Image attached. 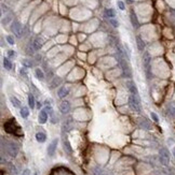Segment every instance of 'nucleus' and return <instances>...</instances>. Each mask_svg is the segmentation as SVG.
<instances>
[{
	"label": "nucleus",
	"mask_w": 175,
	"mask_h": 175,
	"mask_svg": "<svg viewBox=\"0 0 175 175\" xmlns=\"http://www.w3.org/2000/svg\"><path fill=\"white\" fill-rule=\"evenodd\" d=\"M129 105L132 109V111L139 113L141 109H142V106H141V98L139 97H135L133 95H130L129 96Z\"/></svg>",
	"instance_id": "4"
},
{
	"label": "nucleus",
	"mask_w": 175,
	"mask_h": 175,
	"mask_svg": "<svg viewBox=\"0 0 175 175\" xmlns=\"http://www.w3.org/2000/svg\"><path fill=\"white\" fill-rule=\"evenodd\" d=\"M172 154H173V156L175 157V147L173 149H172Z\"/></svg>",
	"instance_id": "36"
},
{
	"label": "nucleus",
	"mask_w": 175,
	"mask_h": 175,
	"mask_svg": "<svg viewBox=\"0 0 175 175\" xmlns=\"http://www.w3.org/2000/svg\"><path fill=\"white\" fill-rule=\"evenodd\" d=\"M57 143H58L57 139H55V140L52 141V142L49 144V146H48V155H49V156H51V157L53 156L54 153H55V150H56Z\"/></svg>",
	"instance_id": "11"
},
{
	"label": "nucleus",
	"mask_w": 175,
	"mask_h": 175,
	"mask_svg": "<svg viewBox=\"0 0 175 175\" xmlns=\"http://www.w3.org/2000/svg\"><path fill=\"white\" fill-rule=\"evenodd\" d=\"M63 147H64V150H65L67 154L72 153V146H70V143H69L68 140H66V139H64L63 140Z\"/></svg>",
	"instance_id": "17"
},
{
	"label": "nucleus",
	"mask_w": 175,
	"mask_h": 175,
	"mask_svg": "<svg viewBox=\"0 0 175 175\" xmlns=\"http://www.w3.org/2000/svg\"><path fill=\"white\" fill-rule=\"evenodd\" d=\"M159 160H160V163L163 164V166H169V163H170V153H169V150L166 147H162L159 150Z\"/></svg>",
	"instance_id": "5"
},
{
	"label": "nucleus",
	"mask_w": 175,
	"mask_h": 175,
	"mask_svg": "<svg viewBox=\"0 0 175 175\" xmlns=\"http://www.w3.org/2000/svg\"><path fill=\"white\" fill-rule=\"evenodd\" d=\"M136 44H137V48H139V51L143 52L144 48H145V42H144V40L142 39L139 35L136 37Z\"/></svg>",
	"instance_id": "16"
},
{
	"label": "nucleus",
	"mask_w": 175,
	"mask_h": 175,
	"mask_svg": "<svg viewBox=\"0 0 175 175\" xmlns=\"http://www.w3.org/2000/svg\"><path fill=\"white\" fill-rule=\"evenodd\" d=\"M23 63L25 65V67H32V63L28 61V60H24V61H23Z\"/></svg>",
	"instance_id": "35"
},
{
	"label": "nucleus",
	"mask_w": 175,
	"mask_h": 175,
	"mask_svg": "<svg viewBox=\"0 0 175 175\" xmlns=\"http://www.w3.org/2000/svg\"><path fill=\"white\" fill-rule=\"evenodd\" d=\"M28 106L30 109H35V106H36V100H35V98L32 94L28 95Z\"/></svg>",
	"instance_id": "21"
},
{
	"label": "nucleus",
	"mask_w": 175,
	"mask_h": 175,
	"mask_svg": "<svg viewBox=\"0 0 175 175\" xmlns=\"http://www.w3.org/2000/svg\"><path fill=\"white\" fill-rule=\"evenodd\" d=\"M32 48H34V51H39L41 48V41L40 39H35L34 41H32Z\"/></svg>",
	"instance_id": "22"
},
{
	"label": "nucleus",
	"mask_w": 175,
	"mask_h": 175,
	"mask_svg": "<svg viewBox=\"0 0 175 175\" xmlns=\"http://www.w3.org/2000/svg\"><path fill=\"white\" fill-rule=\"evenodd\" d=\"M137 124H139V126L142 128V129H145V130H149V129H151V124H150V122H149L148 119L145 118V117H141V118H139Z\"/></svg>",
	"instance_id": "8"
},
{
	"label": "nucleus",
	"mask_w": 175,
	"mask_h": 175,
	"mask_svg": "<svg viewBox=\"0 0 175 175\" xmlns=\"http://www.w3.org/2000/svg\"><path fill=\"white\" fill-rule=\"evenodd\" d=\"M70 111V103L68 101H63L61 104H59V112L62 114H68Z\"/></svg>",
	"instance_id": "12"
},
{
	"label": "nucleus",
	"mask_w": 175,
	"mask_h": 175,
	"mask_svg": "<svg viewBox=\"0 0 175 175\" xmlns=\"http://www.w3.org/2000/svg\"><path fill=\"white\" fill-rule=\"evenodd\" d=\"M7 41H8V43L11 44V45H13L14 44V40L11 35H8V37H7Z\"/></svg>",
	"instance_id": "31"
},
{
	"label": "nucleus",
	"mask_w": 175,
	"mask_h": 175,
	"mask_svg": "<svg viewBox=\"0 0 175 175\" xmlns=\"http://www.w3.org/2000/svg\"><path fill=\"white\" fill-rule=\"evenodd\" d=\"M35 175H38V174H37V173H35Z\"/></svg>",
	"instance_id": "37"
},
{
	"label": "nucleus",
	"mask_w": 175,
	"mask_h": 175,
	"mask_svg": "<svg viewBox=\"0 0 175 175\" xmlns=\"http://www.w3.org/2000/svg\"><path fill=\"white\" fill-rule=\"evenodd\" d=\"M50 175H75L72 171L65 168V166H57V168H54L53 170L51 171V174Z\"/></svg>",
	"instance_id": "6"
},
{
	"label": "nucleus",
	"mask_w": 175,
	"mask_h": 175,
	"mask_svg": "<svg viewBox=\"0 0 175 175\" xmlns=\"http://www.w3.org/2000/svg\"><path fill=\"white\" fill-rule=\"evenodd\" d=\"M117 5H118V7H119V9H120V10H124V5H123V2H122V1H118V2H117Z\"/></svg>",
	"instance_id": "32"
},
{
	"label": "nucleus",
	"mask_w": 175,
	"mask_h": 175,
	"mask_svg": "<svg viewBox=\"0 0 175 175\" xmlns=\"http://www.w3.org/2000/svg\"><path fill=\"white\" fill-rule=\"evenodd\" d=\"M109 23L111 24L114 27H118L119 26V23H118V21H116L115 18H109Z\"/></svg>",
	"instance_id": "28"
},
{
	"label": "nucleus",
	"mask_w": 175,
	"mask_h": 175,
	"mask_svg": "<svg viewBox=\"0 0 175 175\" xmlns=\"http://www.w3.org/2000/svg\"><path fill=\"white\" fill-rule=\"evenodd\" d=\"M105 15L109 18H114L116 16V12H115L112 9H106L105 10Z\"/></svg>",
	"instance_id": "24"
},
{
	"label": "nucleus",
	"mask_w": 175,
	"mask_h": 175,
	"mask_svg": "<svg viewBox=\"0 0 175 175\" xmlns=\"http://www.w3.org/2000/svg\"><path fill=\"white\" fill-rule=\"evenodd\" d=\"M3 128H5V131L8 132V133L16 134V136H23V132L21 130V128H20L18 124L15 123L14 119H10L7 123H5Z\"/></svg>",
	"instance_id": "1"
},
{
	"label": "nucleus",
	"mask_w": 175,
	"mask_h": 175,
	"mask_svg": "<svg viewBox=\"0 0 175 175\" xmlns=\"http://www.w3.org/2000/svg\"><path fill=\"white\" fill-rule=\"evenodd\" d=\"M10 100H11V103H12V105H13L15 109H21V101L18 100L16 97H11L10 98Z\"/></svg>",
	"instance_id": "20"
},
{
	"label": "nucleus",
	"mask_w": 175,
	"mask_h": 175,
	"mask_svg": "<svg viewBox=\"0 0 175 175\" xmlns=\"http://www.w3.org/2000/svg\"><path fill=\"white\" fill-rule=\"evenodd\" d=\"M117 60H118V62H119V66L121 67L122 72H123V75H124V76H131L130 67H129V63L126 62V57L121 56V55H119V54H118V56H117Z\"/></svg>",
	"instance_id": "3"
},
{
	"label": "nucleus",
	"mask_w": 175,
	"mask_h": 175,
	"mask_svg": "<svg viewBox=\"0 0 175 175\" xmlns=\"http://www.w3.org/2000/svg\"><path fill=\"white\" fill-rule=\"evenodd\" d=\"M8 55H9L10 57H15V55H16V53L13 52V51H9V52H8Z\"/></svg>",
	"instance_id": "33"
},
{
	"label": "nucleus",
	"mask_w": 175,
	"mask_h": 175,
	"mask_svg": "<svg viewBox=\"0 0 175 175\" xmlns=\"http://www.w3.org/2000/svg\"><path fill=\"white\" fill-rule=\"evenodd\" d=\"M130 19H131V23H132V26L134 27L135 29L139 28V19H137V17H136V15H135V13L133 11H131V13H130Z\"/></svg>",
	"instance_id": "13"
},
{
	"label": "nucleus",
	"mask_w": 175,
	"mask_h": 175,
	"mask_svg": "<svg viewBox=\"0 0 175 175\" xmlns=\"http://www.w3.org/2000/svg\"><path fill=\"white\" fill-rule=\"evenodd\" d=\"M35 73H36V76H37V79H41V81H42V79H45V74H43L42 70H41V69H39V68H38V69H36Z\"/></svg>",
	"instance_id": "25"
},
{
	"label": "nucleus",
	"mask_w": 175,
	"mask_h": 175,
	"mask_svg": "<svg viewBox=\"0 0 175 175\" xmlns=\"http://www.w3.org/2000/svg\"><path fill=\"white\" fill-rule=\"evenodd\" d=\"M36 140L39 142V143H43L47 140V136L43 132H37L36 133Z\"/></svg>",
	"instance_id": "19"
},
{
	"label": "nucleus",
	"mask_w": 175,
	"mask_h": 175,
	"mask_svg": "<svg viewBox=\"0 0 175 175\" xmlns=\"http://www.w3.org/2000/svg\"><path fill=\"white\" fill-rule=\"evenodd\" d=\"M20 114H21V116H22L23 118H27V117L29 116V111H28V109H27V108L23 106V108H21Z\"/></svg>",
	"instance_id": "23"
},
{
	"label": "nucleus",
	"mask_w": 175,
	"mask_h": 175,
	"mask_svg": "<svg viewBox=\"0 0 175 175\" xmlns=\"http://www.w3.org/2000/svg\"><path fill=\"white\" fill-rule=\"evenodd\" d=\"M48 120V113L45 112V110H41L40 113H39V116H38V122L40 124H45L47 123Z\"/></svg>",
	"instance_id": "14"
},
{
	"label": "nucleus",
	"mask_w": 175,
	"mask_h": 175,
	"mask_svg": "<svg viewBox=\"0 0 175 175\" xmlns=\"http://www.w3.org/2000/svg\"><path fill=\"white\" fill-rule=\"evenodd\" d=\"M21 175H30V171L28 170V169H26V170L23 171V173Z\"/></svg>",
	"instance_id": "34"
},
{
	"label": "nucleus",
	"mask_w": 175,
	"mask_h": 175,
	"mask_svg": "<svg viewBox=\"0 0 175 175\" xmlns=\"http://www.w3.org/2000/svg\"><path fill=\"white\" fill-rule=\"evenodd\" d=\"M2 148L5 149V153L11 157H15L18 153V146L14 142L2 140Z\"/></svg>",
	"instance_id": "2"
},
{
	"label": "nucleus",
	"mask_w": 175,
	"mask_h": 175,
	"mask_svg": "<svg viewBox=\"0 0 175 175\" xmlns=\"http://www.w3.org/2000/svg\"><path fill=\"white\" fill-rule=\"evenodd\" d=\"M11 31L14 33V35H16L18 38H20L23 32V28L21 23L16 21V19H14L13 22H12V25H11Z\"/></svg>",
	"instance_id": "7"
},
{
	"label": "nucleus",
	"mask_w": 175,
	"mask_h": 175,
	"mask_svg": "<svg viewBox=\"0 0 175 175\" xmlns=\"http://www.w3.org/2000/svg\"><path fill=\"white\" fill-rule=\"evenodd\" d=\"M11 19H12V16L9 14L5 18H2V24H3V25H7V24H9V22Z\"/></svg>",
	"instance_id": "27"
},
{
	"label": "nucleus",
	"mask_w": 175,
	"mask_h": 175,
	"mask_svg": "<svg viewBox=\"0 0 175 175\" xmlns=\"http://www.w3.org/2000/svg\"><path fill=\"white\" fill-rule=\"evenodd\" d=\"M143 63H144V68H145V70L147 72V75H148L149 69H150V55L147 52H145L143 55Z\"/></svg>",
	"instance_id": "9"
},
{
	"label": "nucleus",
	"mask_w": 175,
	"mask_h": 175,
	"mask_svg": "<svg viewBox=\"0 0 175 175\" xmlns=\"http://www.w3.org/2000/svg\"><path fill=\"white\" fill-rule=\"evenodd\" d=\"M128 88H129L130 95H133V96H135V97H139V90H137V87H136V85H135L134 82L129 81V82H128Z\"/></svg>",
	"instance_id": "10"
},
{
	"label": "nucleus",
	"mask_w": 175,
	"mask_h": 175,
	"mask_svg": "<svg viewBox=\"0 0 175 175\" xmlns=\"http://www.w3.org/2000/svg\"><path fill=\"white\" fill-rule=\"evenodd\" d=\"M166 112H168V115H169V116L175 117V102L169 103L168 108H166Z\"/></svg>",
	"instance_id": "15"
},
{
	"label": "nucleus",
	"mask_w": 175,
	"mask_h": 175,
	"mask_svg": "<svg viewBox=\"0 0 175 175\" xmlns=\"http://www.w3.org/2000/svg\"><path fill=\"white\" fill-rule=\"evenodd\" d=\"M3 67H5L7 70H11L12 69V63H11V61H10L8 58L3 59Z\"/></svg>",
	"instance_id": "26"
},
{
	"label": "nucleus",
	"mask_w": 175,
	"mask_h": 175,
	"mask_svg": "<svg viewBox=\"0 0 175 175\" xmlns=\"http://www.w3.org/2000/svg\"><path fill=\"white\" fill-rule=\"evenodd\" d=\"M150 116H151V118H153V122H156V123H158V122H159V118H158V116H157V114L156 113H151L150 114Z\"/></svg>",
	"instance_id": "30"
},
{
	"label": "nucleus",
	"mask_w": 175,
	"mask_h": 175,
	"mask_svg": "<svg viewBox=\"0 0 175 175\" xmlns=\"http://www.w3.org/2000/svg\"><path fill=\"white\" fill-rule=\"evenodd\" d=\"M68 92H68L67 88L65 87V86H63V87H61L57 90V95H58V97H59V98H62V99H63V98H65V97L67 96Z\"/></svg>",
	"instance_id": "18"
},
{
	"label": "nucleus",
	"mask_w": 175,
	"mask_h": 175,
	"mask_svg": "<svg viewBox=\"0 0 175 175\" xmlns=\"http://www.w3.org/2000/svg\"><path fill=\"white\" fill-rule=\"evenodd\" d=\"M45 111L47 112V113H49V115H51V114H53V110H52V108L50 106V105H47L45 108Z\"/></svg>",
	"instance_id": "29"
}]
</instances>
